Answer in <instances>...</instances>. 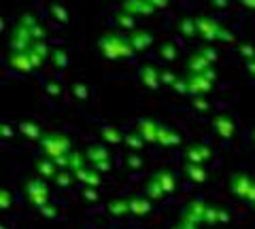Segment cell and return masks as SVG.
<instances>
[{
	"label": "cell",
	"instance_id": "1",
	"mask_svg": "<svg viewBox=\"0 0 255 229\" xmlns=\"http://www.w3.org/2000/svg\"><path fill=\"white\" fill-rule=\"evenodd\" d=\"M132 210L136 212V215H142V212L149 210V204H145V202H134L132 204Z\"/></svg>",
	"mask_w": 255,
	"mask_h": 229
}]
</instances>
